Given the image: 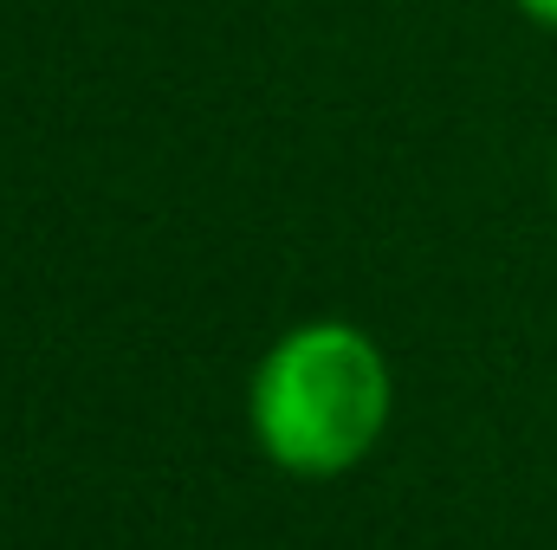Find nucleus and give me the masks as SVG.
Wrapping results in <instances>:
<instances>
[{"label": "nucleus", "mask_w": 557, "mask_h": 550, "mask_svg": "<svg viewBox=\"0 0 557 550\" xmlns=\"http://www.w3.org/2000/svg\"><path fill=\"white\" fill-rule=\"evenodd\" d=\"M389 414V370L350 324H305L253 383L260 447L292 473H344L370 453Z\"/></svg>", "instance_id": "1"}, {"label": "nucleus", "mask_w": 557, "mask_h": 550, "mask_svg": "<svg viewBox=\"0 0 557 550\" xmlns=\"http://www.w3.org/2000/svg\"><path fill=\"white\" fill-rule=\"evenodd\" d=\"M532 20H545V26H557V0H519Z\"/></svg>", "instance_id": "2"}]
</instances>
